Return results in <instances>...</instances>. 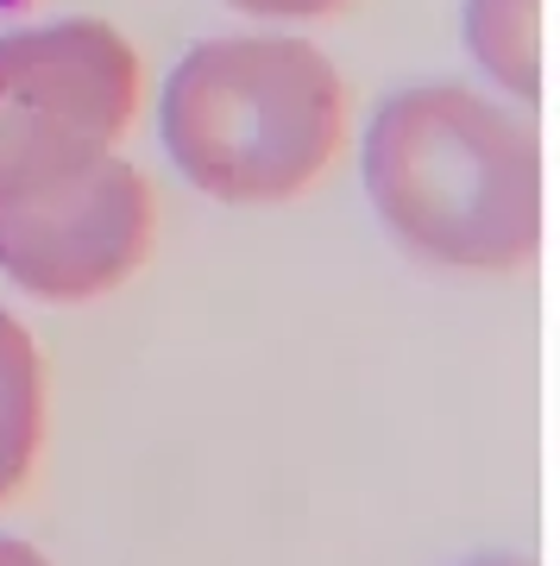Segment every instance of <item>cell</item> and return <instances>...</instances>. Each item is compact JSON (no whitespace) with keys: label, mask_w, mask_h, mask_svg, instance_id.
Instances as JSON below:
<instances>
[{"label":"cell","mask_w":560,"mask_h":566,"mask_svg":"<svg viewBox=\"0 0 560 566\" xmlns=\"http://www.w3.org/2000/svg\"><path fill=\"white\" fill-rule=\"evenodd\" d=\"M0 566H51L32 542H13V535H0Z\"/></svg>","instance_id":"obj_8"},{"label":"cell","mask_w":560,"mask_h":566,"mask_svg":"<svg viewBox=\"0 0 560 566\" xmlns=\"http://www.w3.org/2000/svg\"><path fill=\"white\" fill-rule=\"evenodd\" d=\"M466 566H536V560H522V554H479V560H466Z\"/></svg>","instance_id":"obj_9"},{"label":"cell","mask_w":560,"mask_h":566,"mask_svg":"<svg viewBox=\"0 0 560 566\" xmlns=\"http://www.w3.org/2000/svg\"><path fill=\"white\" fill-rule=\"evenodd\" d=\"M139 107V57L101 20L0 32V182L114 151Z\"/></svg>","instance_id":"obj_4"},{"label":"cell","mask_w":560,"mask_h":566,"mask_svg":"<svg viewBox=\"0 0 560 566\" xmlns=\"http://www.w3.org/2000/svg\"><path fill=\"white\" fill-rule=\"evenodd\" d=\"M164 151L201 196L290 202L346 133L334 63L302 39H208L164 82Z\"/></svg>","instance_id":"obj_2"},{"label":"cell","mask_w":560,"mask_h":566,"mask_svg":"<svg viewBox=\"0 0 560 566\" xmlns=\"http://www.w3.org/2000/svg\"><path fill=\"white\" fill-rule=\"evenodd\" d=\"M240 13H265V20H315V13H334L341 0H227Z\"/></svg>","instance_id":"obj_7"},{"label":"cell","mask_w":560,"mask_h":566,"mask_svg":"<svg viewBox=\"0 0 560 566\" xmlns=\"http://www.w3.org/2000/svg\"><path fill=\"white\" fill-rule=\"evenodd\" d=\"M152 252V189L126 158L44 164L0 182V271L39 303H89Z\"/></svg>","instance_id":"obj_3"},{"label":"cell","mask_w":560,"mask_h":566,"mask_svg":"<svg viewBox=\"0 0 560 566\" xmlns=\"http://www.w3.org/2000/svg\"><path fill=\"white\" fill-rule=\"evenodd\" d=\"M44 441V365L20 315L0 308V504L32 479Z\"/></svg>","instance_id":"obj_5"},{"label":"cell","mask_w":560,"mask_h":566,"mask_svg":"<svg viewBox=\"0 0 560 566\" xmlns=\"http://www.w3.org/2000/svg\"><path fill=\"white\" fill-rule=\"evenodd\" d=\"M466 44L517 102H541V0H466Z\"/></svg>","instance_id":"obj_6"},{"label":"cell","mask_w":560,"mask_h":566,"mask_svg":"<svg viewBox=\"0 0 560 566\" xmlns=\"http://www.w3.org/2000/svg\"><path fill=\"white\" fill-rule=\"evenodd\" d=\"M365 189L403 252L447 271H510L541 245V145L460 82L403 88L365 126Z\"/></svg>","instance_id":"obj_1"}]
</instances>
